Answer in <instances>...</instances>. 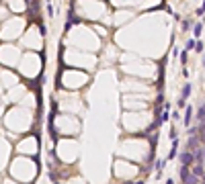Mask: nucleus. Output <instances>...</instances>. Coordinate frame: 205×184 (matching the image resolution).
Masks as SVG:
<instances>
[{
  "instance_id": "f257e3e1",
  "label": "nucleus",
  "mask_w": 205,
  "mask_h": 184,
  "mask_svg": "<svg viewBox=\"0 0 205 184\" xmlns=\"http://www.w3.org/2000/svg\"><path fill=\"white\" fill-rule=\"evenodd\" d=\"M178 174H180V182H183V184H199L201 182V178L193 174L191 166H180Z\"/></svg>"
},
{
  "instance_id": "f03ea898",
  "label": "nucleus",
  "mask_w": 205,
  "mask_h": 184,
  "mask_svg": "<svg viewBox=\"0 0 205 184\" xmlns=\"http://www.w3.org/2000/svg\"><path fill=\"white\" fill-rule=\"evenodd\" d=\"M176 157H178L180 166H193V164H195V153H193V151H189V149H185L183 153H178Z\"/></svg>"
},
{
  "instance_id": "7ed1b4c3",
  "label": "nucleus",
  "mask_w": 205,
  "mask_h": 184,
  "mask_svg": "<svg viewBox=\"0 0 205 184\" xmlns=\"http://www.w3.org/2000/svg\"><path fill=\"white\" fill-rule=\"evenodd\" d=\"M78 22H80V18L76 16V12H74V6H70V8H68V20H66V25H64V31L68 33V31L72 29V25H78Z\"/></svg>"
},
{
  "instance_id": "20e7f679",
  "label": "nucleus",
  "mask_w": 205,
  "mask_h": 184,
  "mask_svg": "<svg viewBox=\"0 0 205 184\" xmlns=\"http://www.w3.org/2000/svg\"><path fill=\"white\" fill-rule=\"evenodd\" d=\"M199 145H201V139H199V135H191L189 139H187V145H185V149H189V151H195Z\"/></svg>"
},
{
  "instance_id": "39448f33",
  "label": "nucleus",
  "mask_w": 205,
  "mask_h": 184,
  "mask_svg": "<svg viewBox=\"0 0 205 184\" xmlns=\"http://www.w3.org/2000/svg\"><path fill=\"white\" fill-rule=\"evenodd\" d=\"M178 137H176V139H172V147H170V151H168V157L166 159H174L176 155H178Z\"/></svg>"
},
{
  "instance_id": "423d86ee",
  "label": "nucleus",
  "mask_w": 205,
  "mask_h": 184,
  "mask_svg": "<svg viewBox=\"0 0 205 184\" xmlns=\"http://www.w3.org/2000/svg\"><path fill=\"white\" fill-rule=\"evenodd\" d=\"M183 125H185V127L193 125V106H191V104H189V108L185 110V119H183Z\"/></svg>"
},
{
  "instance_id": "0eeeda50",
  "label": "nucleus",
  "mask_w": 205,
  "mask_h": 184,
  "mask_svg": "<svg viewBox=\"0 0 205 184\" xmlns=\"http://www.w3.org/2000/svg\"><path fill=\"white\" fill-rule=\"evenodd\" d=\"M191 170H193V174L199 176L201 180L205 178V168H203V164H195V166H191Z\"/></svg>"
},
{
  "instance_id": "6e6552de",
  "label": "nucleus",
  "mask_w": 205,
  "mask_h": 184,
  "mask_svg": "<svg viewBox=\"0 0 205 184\" xmlns=\"http://www.w3.org/2000/svg\"><path fill=\"white\" fill-rule=\"evenodd\" d=\"M164 164H166V159H156V180L162 176V170H164Z\"/></svg>"
},
{
  "instance_id": "1a4fd4ad",
  "label": "nucleus",
  "mask_w": 205,
  "mask_h": 184,
  "mask_svg": "<svg viewBox=\"0 0 205 184\" xmlns=\"http://www.w3.org/2000/svg\"><path fill=\"white\" fill-rule=\"evenodd\" d=\"M201 33H203V20H197L195 25H193V35H195V39H199Z\"/></svg>"
},
{
  "instance_id": "9d476101",
  "label": "nucleus",
  "mask_w": 205,
  "mask_h": 184,
  "mask_svg": "<svg viewBox=\"0 0 205 184\" xmlns=\"http://www.w3.org/2000/svg\"><path fill=\"white\" fill-rule=\"evenodd\" d=\"M191 92H193V86L187 82V84L183 86V92H180V98H185V100H187V98L191 96Z\"/></svg>"
},
{
  "instance_id": "9b49d317",
  "label": "nucleus",
  "mask_w": 205,
  "mask_h": 184,
  "mask_svg": "<svg viewBox=\"0 0 205 184\" xmlns=\"http://www.w3.org/2000/svg\"><path fill=\"white\" fill-rule=\"evenodd\" d=\"M197 121H205V102L197 108ZM197 121H195V123H197Z\"/></svg>"
},
{
  "instance_id": "f8f14e48",
  "label": "nucleus",
  "mask_w": 205,
  "mask_h": 184,
  "mask_svg": "<svg viewBox=\"0 0 205 184\" xmlns=\"http://www.w3.org/2000/svg\"><path fill=\"white\" fill-rule=\"evenodd\" d=\"M178 57H180V63L187 65V61H189V51H187V49H183V51L178 53Z\"/></svg>"
},
{
  "instance_id": "ddd939ff",
  "label": "nucleus",
  "mask_w": 205,
  "mask_h": 184,
  "mask_svg": "<svg viewBox=\"0 0 205 184\" xmlns=\"http://www.w3.org/2000/svg\"><path fill=\"white\" fill-rule=\"evenodd\" d=\"M193 25H195L193 20H183V25H180V29H183V31H193Z\"/></svg>"
},
{
  "instance_id": "4468645a",
  "label": "nucleus",
  "mask_w": 205,
  "mask_h": 184,
  "mask_svg": "<svg viewBox=\"0 0 205 184\" xmlns=\"http://www.w3.org/2000/svg\"><path fill=\"white\" fill-rule=\"evenodd\" d=\"M195 43H197V39H187V43H185V49H187V51L195 49Z\"/></svg>"
},
{
  "instance_id": "2eb2a0df",
  "label": "nucleus",
  "mask_w": 205,
  "mask_h": 184,
  "mask_svg": "<svg viewBox=\"0 0 205 184\" xmlns=\"http://www.w3.org/2000/svg\"><path fill=\"white\" fill-rule=\"evenodd\" d=\"M45 10H47V16H51V18L56 16V10H53V4L51 2H47V8H45Z\"/></svg>"
},
{
  "instance_id": "dca6fc26",
  "label": "nucleus",
  "mask_w": 205,
  "mask_h": 184,
  "mask_svg": "<svg viewBox=\"0 0 205 184\" xmlns=\"http://www.w3.org/2000/svg\"><path fill=\"white\" fill-rule=\"evenodd\" d=\"M39 33H41V37H45V35H47V27H45L43 22H39Z\"/></svg>"
},
{
  "instance_id": "f3484780",
  "label": "nucleus",
  "mask_w": 205,
  "mask_h": 184,
  "mask_svg": "<svg viewBox=\"0 0 205 184\" xmlns=\"http://www.w3.org/2000/svg\"><path fill=\"white\" fill-rule=\"evenodd\" d=\"M195 51H197V53H203V43H201V41L195 43Z\"/></svg>"
},
{
  "instance_id": "a211bd4d",
  "label": "nucleus",
  "mask_w": 205,
  "mask_h": 184,
  "mask_svg": "<svg viewBox=\"0 0 205 184\" xmlns=\"http://www.w3.org/2000/svg\"><path fill=\"white\" fill-rule=\"evenodd\" d=\"M178 137V131H176V127H170V139H176Z\"/></svg>"
},
{
  "instance_id": "6ab92c4d",
  "label": "nucleus",
  "mask_w": 205,
  "mask_h": 184,
  "mask_svg": "<svg viewBox=\"0 0 205 184\" xmlns=\"http://www.w3.org/2000/svg\"><path fill=\"white\" fill-rule=\"evenodd\" d=\"M185 102H187L185 98H178V102H176V106H178V108H185V106H187Z\"/></svg>"
},
{
  "instance_id": "aec40b11",
  "label": "nucleus",
  "mask_w": 205,
  "mask_h": 184,
  "mask_svg": "<svg viewBox=\"0 0 205 184\" xmlns=\"http://www.w3.org/2000/svg\"><path fill=\"white\" fill-rule=\"evenodd\" d=\"M195 14H197V16H201V14H205V8H203V6H199V8L195 10Z\"/></svg>"
},
{
  "instance_id": "412c9836",
  "label": "nucleus",
  "mask_w": 205,
  "mask_h": 184,
  "mask_svg": "<svg viewBox=\"0 0 205 184\" xmlns=\"http://www.w3.org/2000/svg\"><path fill=\"white\" fill-rule=\"evenodd\" d=\"M166 184H174V180H172V178H168V180H166Z\"/></svg>"
},
{
  "instance_id": "4be33fe9",
  "label": "nucleus",
  "mask_w": 205,
  "mask_h": 184,
  "mask_svg": "<svg viewBox=\"0 0 205 184\" xmlns=\"http://www.w3.org/2000/svg\"><path fill=\"white\" fill-rule=\"evenodd\" d=\"M201 63H203V65H205V55H203V57H201Z\"/></svg>"
},
{
  "instance_id": "5701e85b",
  "label": "nucleus",
  "mask_w": 205,
  "mask_h": 184,
  "mask_svg": "<svg viewBox=\"0 0 205 184\" xmlns=\"http://www.w3.org/2000/svg\"><path fill=\"white\" fill-rule=\"evenodd\" d=\"M133 184H144V180H140V182H133Z\"/></svg>"
},
{
  "instance_id": "b1692460",
  "label": "nucleus",
  "mask_w": 205,
  "mask_h": 184,
  "mask_svg": "<svg viewBox=\"0 0 205 184\" xmlns=\"http://www.w3.org/2000/svg\"><path fill=\"white\" fill-rule=\"evenodd\" d=\"M199 184H205V180H201V182H199Z\"/></svg>"
},
{
  "instance_id": "393cba45",
  "label": "nucleus",
  "mask_w": 205,
  "mask_h": 184,
  "mask_svg": "<svg viewBox=\"0 0 205 184\" xmlns=\"http://www.w3.org/2000/svg\"><path fill=\"white\" fill-rule=\"evenodd\" d=\"M53 184H60V182H53Z\"/></svg>"
},
{
  "instance_id": "a878e982",
  "label": "nucleus",
  "mask_w": 205,
  "mask_h": 184,
  "mask_svg": "<svg viewBox=\"0 0 205 184\" xmlns=\"http://www.w3.org/2000/svg\"><path fill=\"white\" fill-rule=\"evenodd\" d=\"M0 4H2V0H0Z\"/></svg>"
},
{
  "instance_id": "bb28decb",
  "label": "nucleus",
  "mask_w": 205,
  "mask_h": 184,
  "mask_svg": "<svg viewBox=\"0 0 205 184\" xmlns=\"http://www.w3.org/2000/svg\"><path fill=\"white\" fill-rule=\"evenodd\" d=\"M47 2H51V0H47Z\"/></svg>"
}]
</instances>
